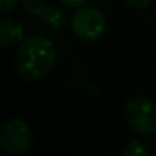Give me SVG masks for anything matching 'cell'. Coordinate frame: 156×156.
I'll return each instance as SVG.
<instances>
[{
	"label": "cell",
	"mask_w": 156,
	"mask_h": 156,
	"mask_svg": "<svg viewBox=\"0 0 156 156\" xmlns=\"http://www.w3.org/2000/svg\"><path fill=\"white\" fill-rule=\"evenodd\" d=\"M70 28L80 40L97 41L104 35L107 22L100 9L94 6H80L70 17Z\"/></svg>",
	"instance_id": "3957f363"
},
{
	"label": "cell",
	"mask_w": 156,
	"mask_h": 156,
	"mask_svg": "<svg viewBox=\"0 0 156 156\" xmlns=\"http://www.w3.org/2000/svg\"><path fill=\"white\" fill-rule=\"evenodd\" d=\"M20 3H22L25 12L31 17H41L48 6L43 0H20Z\"/></svg>",
	"instance_id": "52a82bcc"
},
{
	"label": "cell",
	"mask_w": 156,
	"mask_h": 156,
	"mask_svg": "<svg viewBox=\"0 0 156 156\" xmlns=\"http://www.w3.org/2000/svg\"><path fill=\"white\" fill-rule=\"evenodd\" d=\"M32 144V132L29 126L20 119L14 118L5 122L0 132V147L6 154L22 156Z\"/></svg>",
	"instance_id": "277c9868"
},
{
	"label": "cell",
	"mask_w": 156,
	"mask_h": 156,
	"mask_svg": "<svg viewBox=\"0 0 156 156\" xmlns=\"http://www.w3.org/2000/svg\"><path fill=\"white\" fill-rule=\"evenodd\" d=\"M153 0H124V3L130 8V9H144L147 8Z\"/></svg>",
	"instance_id": "30bf717a"
},
{
	"label": "cell",
	"mask_w": 156,
	"mask_h": 156,
	"mask_svg": "<svg viewBox=\"0 0 156 156\" xmlns=\"http://www.w3.org/2000/svg\"><path fill=\"white\" fill-rule=\"evenodd\" d=\"M57 61L54 43L40 35L23 40L16 52V70L25 81H38L44 78Z\"/></svg>",
	"instance_id": "6da1fadb"
},
{
	"label": "cell",
	"mask_w": 156,
	"mask_h": 156,
	"mask_svg": "<svg viewBox=\"0 0 156 156\" xmlns=\"http://www.w3.org/2000/svg\"><path fill=\"white\" fill-rule=\"evenodd\" d=\"M25 40V25L17 19L3 16L0 20V43L3 48H12Z\"/></svg>",
	"instance_id": "5b68a950"
},
{
	"label": "cell",
	"mask_w": 156,
	"mask_h": 156,
	"mask_svg": "<svg viewBox=\"0 0 156 156\" xmlns=\"http://www.w3.org/2000/svg\"><path fill=\"white\" fill-rule=\"evenodd\" d=\"M127 124L139 135L156 133V103L144 95L132 97L124 107Z\"/></svg>",
	"instance_id": "7a4b0ae2"
},
{
	"label": "cell",
	"mask_w": 156,
	"mask_h": 156,
	"mask_svg": "<svg viewBox=\"0 0 156 156\" xmlns=\"http://www.w3.org/2000/svg\"><path fill=\"white\" fill-rule=\"evenodd\" d=\"M40 19L44 22V25H48L54 29H63L67 23V17H66L64 11L61 8L55 6V5L46 6V9H44V12Z\"/></svg>",
	"instance_id": "8992f818"
},
{
	"label": "cell",
	"mask_w": 156,
	"mask_h": 156,
	"mask_svg": "<svg viewBox=\"0 0 156 156\" xmlns=\"http://www.w3.org/2000/svg\"><path fill=\"white\" fill-rule=\"evenodd\" d=\"M20 0H0V14L2 16H8L11 12L16 11L17 5Z\"/></svg>",
	"instance_id": "9c48e42d"
},
{
	"label": "cell",
	"mask_w": 156,
	"mask_h": 156,
	"mask_svg": "<svg viewBox=\"0 0 156 156\" xmlns=\"http://www.w3.org/2000/svg\"><path fill=\"white\" fill-rule=\"evenodd\" d=\"M122 154L124 156H144V154H148V148L142 141L132 139L122 147Z\"/></svg>",
	"instance_id": "ba28073f"
},
{
	"label": "cell",
	"mask_w": 156,
	"mask_h": 156,
	"mask_svg": "<svg viewBox=\"0 0 156 156\" xmlns=\"http://www.w3.org/2000/svg\"><path fill=\"white\" fill-rule=\"evenodd\" d=\"M60 2L67 8H80V6H84L89 0H60Z\"/></svg>",
	"instance_id": "8fae6325"
}]
</instances>
